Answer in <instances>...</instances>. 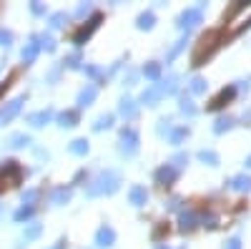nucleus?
I'll list each match as a JSON object with an SVG mask.
<instances>
[{
    "mask_svg": "<svg viewBox=\"0 0 251 249\" xmlns=\"http://www.w3.org/2000/svg\"><path fill=\"white\" fill-rule=\"evenodd\" d=\"M128 199H131V204H133V206H143V204H146V199H149V194H146L143 186H133V189L128 192Z\"/></svg>",
    "mask_w": 251,
    "mask_h": 249,
    "instance_id": "obj_16",
    "label": "nucleus"
},
{
    "mask_svg": "<svg viewBox=\"0 0 251 249\" xmlns=\"http://www.w3.org/2000/svg\"><path fill=\"white\" fill-rule=\"evenodd\" d=\"M83 71H86V73H88L91 78H98V76H100V71H98L96 66H86V68H83Z\"/></svg>",
    "mask_w": 251,
    "mask_h": 249,
    "instance_id": "obj_41",
    "label": "nucleus"
},
{
    "mask_svg": "<svg viewBox=\"0 0 251 249\" xmlns=\"http://www.w3.org/2000/svg\"><path fill=\"white\" fill-rule=\"evenodd\" d=\"M38 234H40V226H38V224H33V226H30V229L25 232V239H35Z\"/></svg>",
    "mask_w": 251,
    "mask_h": 249,
    "instance_id": "obj_38",
    "label": "nucleus"
},
{
    "mask_svg": "<svg viewBox=\"0 0 251 249\" xmlns=\"http://www.w3.org/2000/svg\"><path fill=\"white\" fill-rule=\"evenodd\" d=\"M118 111H121V116H123L126 121H133L136 113H138V106H136V101L123 98V101H121V106H118Z\"/></svg>",
    "mask_w": 251,
    "mask_h": 249,
    "instance_id": "obj_13",
    "label": "nucleus"
},
{
    "mask_svg": "<svg viewBox=\"0 0 251 249\" xmlns=\"http://www.w3.org/2000/svg\"><path fill=\"white\" fill-rule=\"evenodd\" d=\"M38 51H40V43H38V38H33L30 43L23 48V60H25V63H33L35 55H38Z\"/></svg>",
    "mask_w": 251,
    "mask_h": 249,
    "instance_id": "obj_17",
    "label": "nucleus"
},
{
    "mask_svg": "<svg viewBox=\"0 0 251 249\" xmlns=\"http://www.w3.org/2000/svg\"><path fill=\"white\" fill-rule=\"evenodd\" d=\"M219 40H221V33L219 30H211V33H206L199 38V46L194 51V66H201L203 63V55H208L216 46H219Z\"/></svg>",
    "mask_w": 251,
    "mask_h": 249,
    "instance_id": "obj_3",
    "label": "nucleus"
},
{
    "mask_svg": "<svg viewBox=\"0 0 251 249\" xmlns=\"http://www.w3.org/2000/svg\"><path fill=\"white\" fill-rule=\"evenodd\" d=\"M199 159H201L203 164H208V166H219V154H216V151H211V149L199 151Z\"/></svg>",
    "mask_w": 251,
    "mask_h": 249,
    "instance_id": "obj_24",
    "label": "nucleus"
},
{
    "mask_svg": "<svg viewBox=\"0 0 251 249\" xmlns=\"http://www.w3.org/2000/svg\"><path fill=\"white\" fill-rule=\"evenodd\" d=\"M8 86H10V83H8V81H5V83H0V96H3V93L8 91Z\"/></svg>",
    "mask_w": 251,
    "mask_h": 249,
    "instance_id": "obj_43",
    "label": "nucleus"
},
{
    "mask_svg": "<svg viewBox=\"0 0 251 249\" xmlns=\"http://www.w3.org/2000/svg\"><path fill=\"white\" fill-rule=\"evenodd\" d=\"M50 116H53V111H50V109H46V111L30 113V116H28V121L33 123V126H43V123H48V121H50Z\"/></svg>",
    "mask_w": 251,
    "mask_h": 249,
    "instance_id": "obj_19",
    "label": "nucleus"
},
{
    "mask_svg": "<svg viewBox=\"0 0 251 249\" xmlns=\"http://www.w3.org/2000/svg\"><path fill=\"white\" fill-rule=\"evenodd\" d=\"M63 20H66V13H55V15L50 18V28H60Z\"/></svg>",
    "mask_w": 251,
    "mask_h": 249,
    "instance_id": "obj_35",
    "label": "nucleus"
},
{
    "mask_svg": "<svg viewBox=\"0 0 251 249\" xmlns=\"http://www.w3.org/2000/svg\"><path fill=\"white\" fill-rule=\"evenodd\" d=\"M234 96H236V86H228V88H224V91H221V93H219V96L211 101V103H208V109H211V111H216V109H224V106H226V103L231 101Z\"/></svg>",
    "mask_w": 251,
    "mask_h": 249,
    "instance_id": "obj_9",
    "label": "nucleus"
},
{
    "mask_svg": "<svg viewBox=\"0 0 251 249\" xmlns=\"http://www.w3.org/2000/svg\"><path fill=\"white\" fill-rule=\"evenodd\" d=\"M181 113H186V116H196V106H194V101L191 98H181Z\"/></svg>",
    "mask_w": 251,
    "mask_h": 249,
    "instance_id": "obj_29",
    "label": "nucleus"
},
{
    "mask_svg": "<svg viewBox=\"0 0 251 249\" xmlns=\"http://www.w3.org/2000/svg\"><path fill=\"white\" fill-rule=\"evenodd\" d=\"M201 20H203V10L201 8H188V10H183L178 15V28L181 30H191V28H196L201 23Z\"/></svg>",
    "mask_w": 251,
    "mask_h": 249,
    "instance_id": "obj_5",
    "label": "nucleus"
},
{
    "mask_svg": "<svg viewBox=\"0 0 251 249\" xmlns=\"http://www.w3.org/2000/svg\"><path fill=\"white\" fill-rule=\"evenodd\" d=\"M35 196H38V192H35V189H30V192H28V194L23 196V201H28V204H30V201H33Z\"/></svg>",
    "mask_w": 251,
    "mask_h": 249,
    "instance_id": "obj_42",
    "label": "nucleus"
},
{
    "mask_svg": "<svg viewBox=\"0 0 251 249\" xmlns=\"http://www.w3.org/2000/svg\"><path fill=\"white\" fill-rule=\"evenodd\" d=\"M138 151V134H136V129H123L121 131V154H126V156H133Z\"/></svg>",
    "mask_w": 251,
    "mask_h": 249,
    "instance_id": "obj_6",
    "label": "nucleus"
},
{
    "mask_svg": "<svg viewBox=\"0 0 251 249\" xmlns=\"http://www.w3.org/2000/svg\"><path fill=\"white\" fill-rule=\"evenodd\" d=\"M188 91H191V93H203L206 91V81L203 78H191V83H188Z\"/></svg>",
    "mask_w": 251,
    "mask_h": 249,
    "instance_id": "obj_28",
    "label": "nucleus"
},
{
    "mask_svg": "<svg viewBox=\"0 0 251 249\" xmlns=\"http://www.w3.org/2000/svg\"><path fill=\"white\" fill-rule=\"evenodd\" d=\"M96 93H98V88L93 86V83H88V86H86V88H83V91L78 93V106H80V109L91 106V103L96 101Z\"/></svg>",
    "mask_w": 251,
    "mask_h": 249,
    "instance_id": "obj_12",
    "label": "nucleus"
},
{
    "mask_svg": "<svg viewBox=\"0 0 251 249\" xmlns=\"http://www.w3.org/2000/svg\"><path fill=\"white\" fill-rule=\"evenodd\" d=\"M228 186H231L234 192H249V189H251V176L239 174V176H234L231 181H228Z\"/></svg>",
    "mask_w": 251,
    "mask_h": 249,
    "instance_id": "obj_15",
    "label": "nucleus"
},
{
    "mask_svg": "<svg viewBox=\"0 0 251 249\" xmlns=\"http://www.w3.org/2000/svg\"><path fill=\"white\" fill-rule=\"evenodd\" d=\"M28 141H30V138H28L25 134H15V136L10 138V146H25Z\"/></svg>",
    "mask_w": 251,
    "mask_h": 249,
    "instance_id": "obj_32",
    "label": "nucleus"
},
{
    "mask_svg": "<svg viewBox=\"0 0 251 249\" xmlns=\"http://www.w3.org/2000/svg\"><path fill=\"white\" fill-rule=\"evenodd\" d=\"M78 60H80V55H78V53H73V55H68V58H66V66H68V68H75V66H78Z\"/></svg>",
    "mask_w": 251,
    "mask_h": 249,
    "instance_id": "obj_37",
    "label": "nucleus"
},
{
    "mask_svg": "<svg viewBox=\"0 0 251 249\" xmlns=\"http://www.w3.org/2000/svg\"><path fill=\"white\" fill-rule=\"evenodd\" d=\"M156 26V15L153 13H141L138 15V28L141 30H151Z\"/></svg>",
    "mask_w": 251,
    "mask_h": 249,
    "instance_id": "obj_21",
    "label": "nucleus"
},
{
    "mask_svg": "<svg viewBox=\"0 0 251 249\" xmlns=\"http://www.w3.org/2000/svg\"><path fill=\"white\" fill-rule=\"evenodd\" d=\"M183 164H188V156H186V154H176V156L171 159V166H176V169H181Z\"/></svg>",
    "mask_w": 251,
    "mask_h": 249,
    "instance_id": "obj_34",
    "label": "nucleus"
},
{
    "mask_svg": "<svg viewBox=\"0 0 251 249\" xmlns=\"http://www.w3.org/2000/svg\"><path fill=\"white\" fill-rule=\"evenodd\" d=\"M118 184H121V176L116 174V171H100L93 181H91V186L86 189V194L88 196H103V194H113L116 189H118Z\"/></svg>",
    "mask_w": 251,
    "mask_h": 249,
    "instance_id": "obj_1",
    "label": "nucleus"
},
{
    "mask_svg": "<svg viewBox=\"0 0 251 249\" xmlns=\"http://www.w3.org/2000/svg\"><path fill=\"white\" fill-rule=\"evenodd\" d=\"M43 46H46V51H55V43L50 35H43Z\"/></svg>",
    "mask_w": 251,
    "mask_h": 249,
    "instance_id": "obj_40",
    "label": "nucleus"
},
{
    "mask_svg": "<svg viewBox=\"0 0 251 249\" xmlns=\"http://www.w3.org/2000/svg\"><path fill=\"white\" fill-rule=\"evenodd\" d=\"M71 199V189H66V186H60V189L53 192V204H66Z\"/></svg>",
    "mask_w": 251,
    "mask_h": 249,
    "instance_id": "obj_26",
    "label": "nucleus"
},
{
    "mask_svg": "<svg viewBox=\"0 0 251 249\" xmlns=\"http://www.w3.org/2000/svg\"><path fill=\"white\" fill-rule=\"evenodd\" d=\"M113 242H116V232L111 229L108 224H103L100 229L96 232V244H98L100 249H108V247H113Z\"/></svg>",
    "mask_w": 251,
    "mask_h": 249,
    "instance_id": "obj_8",
    "label": "nucleus"
},
{
    "mask_svg": "<svg viewBox=\"0 0 251 249\" xmlns=\"http://www.w3.org/2000/svg\"><path fill=\"white\" fill-rule=\"evenodd\" d=\"M226 23H228V33H239L241 28L251 26V3H236L228 13Z\"/></svg>",
    "mask_w": 251,
    "mask_h": 249,
    "instance_id": "obj_2",
    "label": "nucleus"
},
{
    "mask_svg": "<svg viewBox=\"0 0 251 249\" xmlns=\"http://www.w3.org/2000/svg\"><path fill=\"white\" fill-rule=\"evenodd\" d=\"M28 217H33V206H23V209L15 212V219H18V221H23V219H28Z\"/></svg>",
    "mask_w": 251,
    "mask_h": 249,
    "instance_id": "obj_33",
    "label": "nucleus"
},
{
    "mask_svg": "<svg viewBox=\"0 0 251 249\" xmlns=\"http://www.w3.org/2000/svg\"><path fill=\"white\" fill-rule=\"evenodd\" d=\"M10 40H13V35H10L8 30L0 28V46H10Z\"/></svg>",
    "mask_w": 251,
    "mask_h": 249,
    "instance_id": "obj_36",
    "label": "nucleus"
},
{
    "mask_svg": "<svg viewBox=\"0 0 251 249\" xmlns=\"http://www.w3.org/2000/svg\"><path fill=\"white\" fill-rule=\"evenodd\" d=\"M20 176H23V171H20V166L15 161H8L5 166H0V192H5L8 186H15Z\"/></svg>",
    "mask_w": 251,
    "mask_h": 249,
    "instance_id": "obj_4",
    "label": "nucleus"
},
{
    "mask_svg": "<svg viewBox=\"0 0 251 249\" xmlns=\"http://www.w3.org/2000/svg\"><path fill=\"white\" fill-rule=\"evenodd\" d=\"M176 176H178V169H176V166H171V164L161 166V169L156 171L158 184H174V181H176Z\"/></svg>",
    "mask_w": 251,
    "mask_h": 249,
    "instance_id": "obj_10",
    "label": "nucleus"
},
{
    "mask_svg": "<svg viewBox=\"0 0 251 249\" xmlns=\"http://www.w3.org/2000/svg\"><path fill=\"white\" fill-rule=\"evenodd\" d=\"M68 151L71 154H75V156H83V154H88V141L86 138H75L71 146H68Z\"/></svg>",
    "mask_w": 251,
    "mask_h": 249,
    "instance_id": "obj_23",
    "label": "nucleus"
},
{
    "mask_svg": "<svg viewBox=\"0 0 251 249\" xmlns=\"http://www.w3.org/2000/svg\"><path fill=\"white\" fill-rule=\"evenodd\" d=\"M186 136H188V129H186V126H181V129H174L169 138H171V143H181Z\"/></svg>",
    "mask_w": 251,
    "mask_h": 249,
    "instance_id": "obj_30",
    "label": "nucleus"
},
{
    "mask_svg": "<svg viewBox=\"0 0 251 249\" xmlns=\"http://www.w3.org/2000/svg\"><path fill=\"white\" fill-rule=\"evenodd\" d=\"M224 249H241V239H239V237H234V239H228Z\"/></svg>",
    "mask_w": 251,
    "mask_h": 249,
    "instance_id": "obj_39",
    "label": "nucleus"
},
{
    "mask_svg": "<svg viewBox=\"0 0 251 249\" xmlns=\"http://www.w3.org/2000/svg\"><path fill=\"white\" fill-rule=\"evenodd\" d=\"M161 249H169V247H161Z\"/></svg>",
    "mask_w": 251,
    "mask_h": 249,
    "instance_id": "obj_46",
    "label": "nucleus"
},
{
    "mask_svg": "<svg viewBox=\"0 0 251 249\" xmlns=\"http://www.w3.org/2000/svg\"><path fill=\"white\" fill-rule=\"evenodd\" d=\"M183 46H186V38H181V40H176V46H174V48L169 51V58H166V60H174V58H176V55H178V53L183 51Z\"/></svg>",
    "mask_w": 251,
    "mask_h": 249,
    "instance_id": "obj_31",
    "label": "nucleus"
},
{
    "mask_svg": "<svg viewBox=\"0 0 251 249\" xmlns=\"http://www.w3.org/2000/svg\"><path fill=\"white\" fill-rule=\"evenodd\" d=\"M163 96H166V93H163V88L156 83V86H151V88H146V91H143L141 101H143V103H149V106H156V101H158V98H163Z\"/></svg>",
    "mask_w": 251,
    "mask_h": 249,
    "instance_id": "obj_14",
    "label": "nucleus"
},
{
    "mask_svg": "<svg viewBox=\"0 0 251 249\" xmlns=\"http://www.w3.org/2000/svg\"><path fill=\"white\" fill-rule=\"evenodd\" d=\"M246 166H249V169H251V156H249V159H246Z\"/></svg>",
    "mask_w": 251,
    "mask_h": 249,
    "instance_id": "obj_45",
    "label": "nucleus"
},
{
    "mask_svg": "<svg viewBox=\"0 0 251 249\" xmlns=\"http://www.w3.org/2000/svg\"><path fill=\"white\" fill-rule=\"evenodd\" d=\"M231 126H234V118H231V116H221V118L216 121L214 131H216V134H224V131H228Z\"/></svg>",
    "mask_w": 251,
    "mask_h": 249,
    "instance_id": "obj_25",
    "label": "nucleus"
},
{
    "mask_svg": "<svg viewBox=\"0 0 251 249\" xmlns=\"http://www.w3.org/2000/svg\"><path fill=\"white\" fill-rule=\"evenodd\" d=\"M100 20H103V15H98V13H96V15L88 20V26H83V28L73 35V43H75V46H83V43H86V40L93 35V30L100 26Z\"/></svg>",
    "mask_w": 251,
    "mask_h": 249,
    "instance_id": "obj_7",
    "label": "nucleus"
},
{
    "mask_svg": "<svg viewBox=\"0 0 251 249\" xmlns=\"http://www.w3.org/2000/svg\"><path fill=\"white\" fill-rule=\"evenodd\" d=\"M58 121H60L63 129H66V126H75V123H78V111H63L58 116Z\"/></svg>",
    "mask_w": 251,
    "mask_h": 249,
    "instance_id": "obj_22",
    "label": "nucleus"
},
{
    "mask_svg": "<svg viewBox=\"0 0 251 249\" xmlns=\"http://www.w3.org/2000/svg\"><path fill=\"white\" fill-rule=\"evenodd\" d=\"M143 76L149 78V81H161V63H146V68H143Z\"/></svg>",
    "mask_w": 251,
    "mask_h": 249,
    "instance_id": "obj_20",
    "label": "nucleus"
},
{
    "mask_svg": "<svg viewBox=\"0 0 251 249\" xmlns=\"http://www.w3.org/2000/svg\"><path fill=\"white\" fill-rule=\"evenodd\" d=\"M113 126V116L106 113V116H100L96 123H93V131H103V129H111Z\"/></svg>",
    "mask_w": 251,
    "mask_h": 249,
    "instance_id": "obj_27",
    "label": "nucleus"
},
{
    "mask_svg": "<svg viewBox=\"0 0 251 249\" xmlns=\"http://www.w3.org/2000/svg\"><path fill=\"white\" fill-rule=\"evenodd\" d=\"M63 247H66V242H63V239H60V242H58V244H55L53 249H63Z\"/></svg>",
    "mask_w": 251,
    "mask_h": 249,
    "instance_id": "obj_44",
    "label": "nucleus"
},
{
    "mask_svg": "<svg viewBox=\"0 0 251 249\" xmlns=\"http://www.w3.org/2000/svg\"><path fill=\"white\" fill-rule=\"evenodd\" d=\"M196 224H199V217L194 212H181V229L183 232H191Z\"/></svg>",
    "mask_w": 251,
    "mask_h": 249,
    "instance_id": "obj_18",
    "label": "nucleus"
},
{
    "mask_svg": "<svg viewBox=\"0 0 251 249\" xmlns=\"http://www.w3.org/2000/svg\"><path fill=\"white\" fill-rule=\"evenodd\" d=\"M20 106H23V96H20V98H15V101H10L8 106H5L3 111H0V126H3L5 121H10V118H13V116L20 111Z\"/></svg>",
    "mask_w": 251,
    "mask_h": 249,
    "instance_id": "obj_11",
    "label": "nucleus"
}]
</instances>
